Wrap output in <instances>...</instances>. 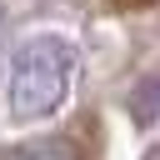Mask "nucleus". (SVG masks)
Masks as SVG:
<instances>
[{
  "mask_svg": "<svg viewBox=\"0 0 160 160\" xmlns=\"http://www.w3.org/2000/svg\"><path fill=\"white\" fill-rule=\"evenodd\" d=\"M75 65H80V50L70 35H30L25 45H15L10 55V115L15 120H45L70 80H75Z\"/></svg>",
  "mask_w": 160,
  "mask_h": 160,
  "instance_id": "1",
  "label": "nucleus"
},
{
  "mask_svg": "<svg viewBox=\"0 0 160 160\" xmlns=\"http://www.w3.org/2000/svg\"><path fill=\"white\" fill-rule=\"evenodd\" d=\"M145 160H160V145H155V150H145Z\"/></svg>",
  "mask_w": 160,
  "mask_h": 160,
  "instance_id": "3",
  "label": "nucleus"
},
{
  "mask_svg": "<svg viewBox=\"0 0 160 160\" xmlns=\"http://www.w3.org/2000/svg\"><path fill=\"white\" fill-rule=\"evenodd\" d=\"M0 160H80L70 140H35V145H15Z\"/></svg>",
  "mask_w": 160,
  "mask_h": 160,
  "instance_id": "2",
  "label": "nucleus"
}]
</instances>
